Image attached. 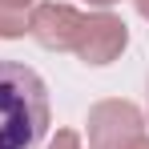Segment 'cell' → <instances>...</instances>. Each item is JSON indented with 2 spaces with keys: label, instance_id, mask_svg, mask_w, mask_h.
Returning <instances> with one entry per match:
<instances>
[{
  "label": "cell",
  "instance_id": "1",
  "mask_svg": "<svg viewBox=\"0 0 149 149\" xmlns=\"http://www.w3.org/2000/svg\"><path fill=\"white\" fill-rule=\"evenodd\" d=\"M49 133V89L36 69L0 61V149H36Z\"/></svg>",
  "mask_w": 149,
  "mask_h": 149
},
{
  "label": "cell",
  "instance_id": "2",
  "mask_svg": "<svg viewBox=\"0 0 149 149\" xmlns=\"http://www.w3.org/2000/svg\"><path fill=\"white\" fill-rule=\"evenodd\" d=\"M145 133V117L133 101H97L89 109V149H121Z\"/></svg>",
  "mask_w": 149,
  "mask_h": 149
},
{
  "label": "cell",
  "instance_id": "3",
  "mask_svg": "<svg viewBox=\"0 0 149 149\" xmlns=\"http://www.w3.org/2000/svg\"><path fill=\"white\" fill-rule=\"evenodd\" d=\"M129 45V24L113 12H93L85 16V24L77 32V45L73 52L85 61V65H113L117 56Z\"/></svg>",
  "mask_w": 149,
  "mask_h": 149
},
{
  "label": "cell",
  "instance_id": "4",
  "mask_svg": "<svg viewBox=\"0 0 149 149\" xmlns=\"http://www.w3.org/2000/svg\"><path fill=\"white\" fill-rule=\"evenodd\" d=\"M81 24H85V16L77 12L73 4H56V0L52 4H36L28 12V36L36 45L52 49V52H73Z\"/></svg>",
  "mask_w": 149,
  "mask_h": 149
},
{
  "label": "cell",
  "instance_id": "5",
  "mask_svg": "<svg viewBox=\"0 0 149 149\" xmlns=\"http://www.w3.org/2000/svg\"><path fill=\"white\" fill-rule=\"evenodd\" d=\"M24 32H28V12L0 4V40H16V36H24Z\"/></svg>",
  "mask_w": 149,
  "mask_h": 149
},
{
  "label": "cell",
  "instance_id": "6",
  "mask_svg": "<svg viewBox=\"0 0 149 149\" xmlns=\"http://www.w3.org/2000/svg\"><path fill=\"white\" fill-rule=\"evenodd\" d=\"M45 149H81V133H77V129H61Z\"/></svg>",
  "mask_w": 149,
  "mask_h": 149
},
{
  "label": "cell",
  "instance_id": "7",
  "mask_svg": "<svg viewBox=\"0 0 149 149\" xmlns=\"http://www.w3.org/2000/svg\"><path fill=\"white\" fill-rule=\"evenodd\" d=\"M121 149H149V137H145V133H141V137H133V141H125Z\"/></svg>",
  "mask_w": 149,
  "mask_h": 149
},
{
  "label": "cell",
  "instance_id": "8",
  "mask_svg": "<svg viewBox=\"0 0 149 149\" xmlns=\"http://www.w3.org/2000/svg\"><path fill=\"white\" fill-rule=\"evenodd\" d=\"M0 4H8V8H24V12H28V4H32V0H0Z\"/></svg>",
  "mask_w": 149,
  "mask_h": 149
},
{
  "label": "cell",
  "instance_id": "9",
  "mask_svg": "<svg viewBox=\"0 0 149 149\" xmlns=\"http://www.w3.org/2000/svg\"><path fill=\"white\" fill-rule=\"evenodd\" d=\"M133 4H137V12H141V16L149 20V0H133Z\"/></svg>",
  "mask_w": 149,
  "mask_h": 149
},
{
  "label": "cell",
  "instance_id": "10",
  "mask_svg": "<svg viewBox=\"0 0 149 149\" xmlns=\"http://www.w3.org/2000/svg\"><path fill=\"white\" fill-rule=\"evenodd\" d=\"M85 4H97V8H109V4H117V0H85Z\"/></svg>",
  "mask_w": 149,
  "mask_h": 149
}]
</instances>
